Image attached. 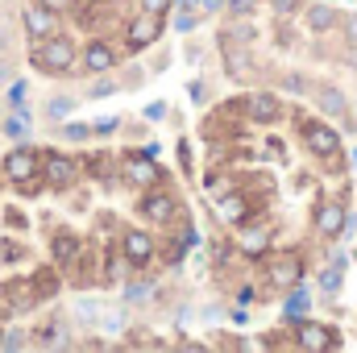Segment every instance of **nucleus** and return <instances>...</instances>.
<instances>
[{
    "instance_id": "27",
    "label": "nucleus",
    "mask_w": 357,
    "mask_h": 353,
    "mask_svg": "<svg viewBox=\"0 0 357 353\" xmlns=\"http://www.w3.org/2000/svg\"><path fill=\"white\" fill-rule=\"evenodd\" d=\"M225 8H229V17H254L258 0H225Z\"/></svg>"
},
{
    "instance_id": "38",
    "label": "nucleus",
    "mask_w": 357,
    "mask_h": 353,
    "mask_svg": "<svg viewBox=\"0 0 357 353\" xmlns=\"http://www.w3.org/2000/svg\"><path fill=\"white\" fill-rule=\"evenodd\" d=\"M354 163H357V150H354Z\"/></svg>"
},
{
    "instance_id": "3",
    "label": "nucleus",
    "mask_w": 357,
    "mask_h": 353,
    "mask_svg": "<svg viewBox=\"0 0 357 353\" xmlns=\"http://www.w3.org/2000/svg\"><path fill=\"white\" fill-rule=\"evenodd\" d=\"M299 137H303V150H307L312 158H320V163H328V158L341 154V133H337L328 121H307V117H299Z\"/></svg>"
},
{
    "instance_id": "16",
    "label": "nucleus",
    "mask_w": 357,
    "mask_h": 353,
    "mask_svg": "<svg viewBox=\"0 0 357 353\" xmlns=\"http://www.w3.org/2000/svg\"><path fill=\"white\" fill-rule=\"evenodd\" d=\"M50 254H54V266L59 270H71V266H84V241L75 237V233H54V241H50Z\"/></svg>"
},
{
    "instance_id": "2",
    "label": "nucleus",
    "mask_w": 357,
    "mask_h": 353,
    "mask_svg": "<svg viewBox=\"0 0 357 353\" xmlns=\"http://www.w3.org/2000/svg\"><path fill=\"white\" fill-rule=\"evenodd\" d=\"M4 179L21 191V195H33L38 187H42V150H33V146H17V150H8L4 154Z\"/></svg>"
},
{
    "instance_id": "12",
    "label": "nucleus",
    "mask_w": 357,
    "mask_h": 353,
    "mask_svg": "<svg viewBox=\"0 0 357 353\" xmlns=\"http://www.w3.org/2000/svg\"><path fill=\"white\" fill-rule=\"evenodd\" d=\"M216 42H220V59H225V71H229V75H250V67H254L250 42H241V38H229V33H220Z\"/></svg>"
},
{
    "instance_id": "33",
    "label": "nucleus",
    "mask_w": 357,
    "mask_h": 353,
    "mask_svg": "<svg viewBox=\"0 0 357 353\" xmlns=\"http://www.w3.org/2000/svg\"><path fill=\"white\" fill-rule=\"evenodd\" d=\"M108 91H116V84H112V80H100V84L91 88V100H96V96H108Z\"/></svg>"
},
{
    "instance_id": "17",
    "label": "nucleus",
    "mask_w": 357,
    "mask_h": 353,
    "mask_svg": "<svg viewBox=\"0 0 357 353\" xmlns=\"http://www.w3.org/2000/svg\"><path fill=\"white\" fill-rule=\"evenodd\" d=\"M125 183L129 187H142V191H150V187H158V179H162V167H154L150 158H125Z\"/></svg>"
},
{
    "instance_id": "21",
    "label": "nucleus",
    "mask_w": 357,
    "mask_h": 353,
    "mask_svg": "<svg viewBox=\"0 0 357 353\" xmlns=\"http://www.w3.org/2000/svg\"><path fill=\"white\" fill-rule=\"evenodd\" d=\"M341 283H345V258L337 254L333 262H328L324 270H320V291H328V295H337V291H341Z\"/></svg>"
},
{
    "instance_id": "29",
    "label": "nucleus",
    "mask_w": 357,
    "mask_h": 353,
    "mask_svg": "<svg viewBox=\"0 0 357 353\" xmlns=\"http://www.w3.org/2000/svg\"><path fill=\"white\" fill-rule=\"evenodd\" d=\"M341 29H345V42L357 46V13H341Z\"/></svg>"
},
{
    "instance_id": "14",
    "label": "nucleus",
    "mask_w": 357,
    "mask_h": 353,
    "mask_svg": "<svg viewBox=\"0 0 357 353\" xmlns=\"http://www.w3.org/2000/svg\"><path fill=\"white\" fill-rule=\"evenodd\" d=\"M303 25H307V33H316V38H324V33H333V29H341V13H337L333 4H324V0H316V4H303Z\"/></svg>"
},
{
    "instance_id": "32",
    "label": "nucleus",
    "mask_w": 357,
    "mask_h": 353,
    "mask_svg": "<svg viewBox=\"0 0 357 353\" xmlns=\"http://www.w3.org/2000/svg\"><path fill=\"white\" fill-rule=\"evenodd\" d=\"M0 350H25V337L21 333H4V345Z\"/></svg>"
},
{
    "instance_id": "11",
    "label": "nucleus",
    "mask_w": 357,
    "mask_h": 353,
    "mask_svg": "<svg viewBox=\"0 0 357 353\" xmlns=\"http://www.w3.org/2000/svg\"><path fill=\"white\" fill-rule=\"evenodd\" d=\"M121 254L129 266H150L154 262V237L146 229H125L121 233Z\"/></svg>"
},
{
    "instance_id": "37",
    "label": "nucleus",
    "mask_w": 357,
    "mask_h": 353,
    "mask_svg": "<svg viewBox=\"0 0 357 353\" xmlns=\"http://www.w3.org/2000/svg\"><path fill=\"white\" fill-rule=\"evenodd\" d=\"M0 345H4V329H0Z\"/></svg>"
},
{
    "instance_id": "10",
    "label": "nucleus",
    "mask_w": 357,
    "mask_h": 353,
    "mask_svg": "<svg viewBox=\"0 0 357 353\" xmlns=\"http://www.w3.org/2000/svg\"><path fill=\"white\" fill-rule=\"evenodd\" d=\"M42 175H46V183L54 187V191H67L75 179H79V167H75V158H67V154H42Z\"/></svg>"
},
{
    "instance_id": "15",
    "label": "nucleus",
    "mask_w": 357,
    "mask_h": 353,
    "mask_svg": "<svg viewBox=\"0 0 357 353\" xmlns=\"http://www.w3.org/2000/svg\"><path fill=\"white\" fill-rule=\"evenodd\" d=\"M112 63H116V50H112L108 42H100V38H91L88 46L79 50V71H91V75H108V71H112Z\"/></svg>"
},
{
    "instance_id": "6",
    "label": "nucleus",
    "mask_w": 357,
    "mask_h": 353,
    "mask_svg": "<svg viewBox=\"0 0 357 353\" xmlns=\"http://www.w3.org/2000/svg\"><path fill=\"white\" fill-rule=\"evenodd\" d=\"M299 278H303V258L299 254H274V258H266V287L291 291V287H299Z\"/></svg>"
},
{
    "instance_id": "24",
    "label": "nucleus",
    "mask_w": 357,
    "mask_h": 353,
    "mask_svg": "<svg viewBox=\"0 0 357 353\" xmlns=\"http://www.w3.org/2000/svg\"><path fill=\"white\" fill-rule=\"evenodd\" d=\"M150 295H154V283H129L125 287V299L129 303H150Z\"/></svg>"
},
{
    "instance_id": "35",
    "label": "nucleus",
    "mask_w": 357,
    "mask_h": 353,
    "mask_svg": "<svg viewBox=\"0 0 357 353\" xmlns=\"http://www.w3.org/2000/svg\"><path fill=\"white\" fill-rule=\"evenodd\" d=\"M199 8H204V13H220V8H225V0H204Z\"/></svg>"
},
{
    "instance_id": "20",
    "label": "nucleus",
    "mask_w": 357,
    "mask_h": 353,
    "mask_svg": "<svg viewBox=\"0 0 357 353\" xmlns=\"http://www.w3.org/2000/svg\"><path fill=\"white\" fill-rule=\"evenodd\" d=\"M220 216H225L229 225H245V220H250L245 195H220Z\"/></svg>"
},
{
    "instance_id": "22",
    "label": "nucleus",
    "mask_w": 357,
    "mask_h": 353,
    "mask_svg": "<svg viewBox=\"0 0 357 353\" xmlns=\"http://www.w3.org/2000/svg\"><path fill=\"white\" fill-rule=\"evenodd\" d=\"M237 246H241L245 254H266V250H270V233H266V229H245Z\"/></svg>"
},
{
    "instance_id": "9",
    "label": "nucleus",
    "mask_w": 357,
    "mask_h": 353,
    "mask_svg": "<svg viewBox=\"0 0 357 353\" xmlns=\"http://www.w3.org/2000/svg\"><path fill=\"white\" fill-rule=\"evenodd\" d=\"M21 25H25V33L38 42V38H50V33H59V17H54V8L46 4V0H38V4H25V13H21Z\"/></svg>"
},
{
    "instance_id": "28",
    "label": "nucleus",
    "mask_w": 357,
    "mask_h": 353,
    "mask_svg": "<svg viewBox=\"0 0 357 353\" xmlns=\"http://www.w3.org/2000/svg\"><path fill=\"white\" fill-rule=\"evenodd\" d=\"M63 137H67V142H88V137H91V125L71 121V125H63Z\"/></svg>"
},
{
    "instance_id": "25",
    "label": "nucleus",
    "mask_w": 357,
    "mask_h": 353,
    "mask_svg": "<svg viewBox=\"0 0 357 353\" xmlns=\"http://www.w3.org/2000/svg\"><path fill=\"white\" fill-rule=\"evenodd\" d=\"M270 8H274V17H295V13H303V0H270Z\"/></svg>"
},
{
    "instance_id": "7",
    "label": "nucleus",
    "mask_w": 357,
    "mask_h": 353,
    "mask_svg": "<svg viewBox=\"0 0 357 353\" xmlns=\"http://www.w3.org/2000/svg\"><path fill=\"white\" fill-rule=\"evenodd\" d=\"M295 350H341V337L333 324H316V320H299L295 324Z\"/></svg>"
},
{
    "instance_id": "13",
    "label": "nucleus",
    "mask_w": 357,
    "mask_h": 353,
    "mask_svg": "<svg viewBox=\"0 0 357 353\" xmlns=\"http://www.w3.org/2000/svg\"><path fill=\"white\" fill-rule=\"evenodd\" d=\"M241 104H245V117H250L254 125H274V121H282V100H278L274 91H254V96H245Z\"/></svg>"
},
{
    "instance_id": "4",
    "label": "nucleus",
    "mask_w": 357,
    "mask_h": 353,
    "mask_svg": "<svg viewBox=\"0 0 357 353\" xmlns=\"http://www.w3.org/2000/svg\"><path fill=\"white\" fill-rule=\"evenodd\" d=\"M137 208H142V216H146L150 225H162V229L175 225V220H183V204H178L175 191H154V187H150Z\"/></svg>"
},
{
    "instance_id": "1",
    "label": "nucleus",
    "mask_w": 357,
    "mask_h": 353,
    "mask_svg": "<svg viewBox=\"0 0 357 353\" xmlns=\"http://www.w3.org/2000/svg\"><path fill=\"white\" fill-rule=\"evenodd\" d=\"M29 63H33L38 71H46V75H63V71H75V67H79V50H75L71 38L50 33V38H38V42L29 46Z\"/></svg>"
},
{
    "instance_id": "30",
    "label": "nucleus",
    "mask_w": 357,
    "mask_h": 353,
    "mask_svg": "<svg viewBox=\"0 0 357 353\" xmlns=\"http://www.w3.org/2000/svg\"><path fill=\"white\" fill-rule=\"evenodd\" d=\"M171 4H175V0H142V8H146V13H162V17H167V8H171Z\"/></svg>"
},
{
    "instance_id": "36",
    "label": "nucleus",
    "mask_w": 357,
    "mask_h": 353,
    "mask_svg": "<svg viewBox=\"0 0 357 353\" xmlns=\"http://www.w3.org/2000/svg\"><path fill=\"white\" fill-rule=\"evenodd\" d=\"M178 4H183V13H191V8H195V0H178Z\"/></svg>"
},
{
    "instance_id": "8",
    "label": "nucleus",
    "mask_w": 357,
    "mask_h": 353,
    "mask_svg": "<svg viewBox=\"0 0 357 353\" xmlns=\"http://www.w3.org/2000/svg\"><path fill=\"white\" fill-rule=\"evenodd\" d=\"M162 38V13H137L133 21H129V29H125V42H129V50H146V46H154Z\"/></svg>"
},
{
    "instance_id": "5",
    "label": "nucleus",
    "mask_w": 357,
    "mask_h": 353,
    "mask_svg": "<svg viewBox=\"0 0 357 353\" xmlns=\"http://www.w3.org/2000/svg\"><path fill=\"white\" fill-rule=\"evenodd\" d=\"M345 225H349V212H345L341 200H320V204H316V212H312V229H316L324 241L345 237Z\"/></svg>"
},
{
    "instance_id": "26",
    "label": "nucleus",
    "mask_w": 357,
    "mask_h": 353,
    "mask_svg": "<svg viewBox=\"0 0 357 353\" xmlns=\"http://www.w3.org/2000/svg\"><path fill=\"white\" fill-rule=\"evenodd\" d=\"M71 108H75V100H71V96H54V100H50V117H54V121L71 117Z\"/></svg>"
},
{
    "instance_id": "19",
    "label": "nucleus",
    "mask_w": 357,
    "mask_h": 353,
    "mask_svg": "<svg viewBox=\"0 0 357 353\" xmlns=\"http://www.w3.org/2000/svg\"><path fill=\"white\" fill-rule=\"evenodd\" d=\"M307 308H312V295L303 291V287H291V295H287V303H282V320H303L307 316Z\"/></svg>"
},
{
    "instance_id": "31",
    "label": "nucleus",
    "mask_w": 357,
    "mask_h": 353,
    "mask_svg": "<svg viewBox=\"0 0 357 353\" xmlns=\"http://www.w3.org/2000/svg\"><path fill=\"white\" fill-rule=\"evenodd\" d=\"M116 125H121L116 117H104V121H96V125H91V133H112Z\"/></svg>"
},
{
    "instance_id": "18",
    "label": "nucleus",
    "mask_w": 357,
    "mask_h": 353,
    "mask_svg": "<svg viewBox=\"0 0 357 353\" xmlns=\"http://www.w3.org/2000/svg\"><path fill=\"white\" fill-rule=\"evenodd\" d=\"M312 91H316V104H320V112H324V117H345L349 100H345V91H341V88L320 84V88H312Z\"/></svg>"
},
{
    "instance_id": "23",
    "label": "nucleus",
    "mask_w": 357,
    "mask_h": 353,
    "mask_svg": "<svg viewBox=\"0 0 357 353\" xmlns=\"http://www.w3.org/2000/svg\"><path fill=\"white\" fill-rule=\"evenodd\" d=\"M33 291H38V299H50L54 295V270H38L33 274Z\"/></svg>"
},
{
    "instance_id": "34",
    "label": "nucleus",
    "mask_w": 357,
    "mask_h": 353,
    "mask_svg": "<svg viewBox=\"0 0 357 353\" xmlns=\"http://www.w3.org/2000/svg\"><path fill=\"white\" fill-rule=\"evenodd\" d=\"M146 117H150V121H158V117H167V104H150V108H146Z\"/></svg>"
}]
</instances>
